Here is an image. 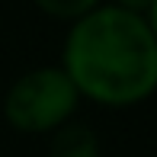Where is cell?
<instances>
[{
  "mask_svg": "<svg viewBox=\"0 0 157 157\" xmlns=\"http://www.w3.org/2000/svg\"><path fill=\"white\" fill-rule=\"evenodd\" d=\"M64 74L99 106H135L157 90V42L141 16L96 6L71 26Z\"/></svg>",
  "mask_w": 157,
  "mask_h": 157,
  "instance_id": "obj_1",
  "label": "cell"
},
{
  "mask_svg": "<svg viewBox=\"0 0 157 157\" xmlns=\"http://www.w3.org/2000/svg\"><path fill=\"white\" fill-rule=\"evenodd\" d=\"M77 99L80 93L64 67H35L10 87L3 99V116L16 132L42 135L67 122L77 109Z\"/></svg>",
  "mask_w": 157,
  "mask_h": 157,
  "instance_id": "obj_2",
  "label": "cell"
},
{
  "mask_svg": "<svg viewBox=\"0 0 157 157\" xmlns=\"http://www.w3.org/2000/svg\"><path fill=\"white\" fill-rule=\"evenodd\" d=\"M48 157H99V141L87 125H61L55 128Z\"/></svg>",
  "mask_w": 157,
  "mask_h": 157,
  "instance_id": "obj_3",
  "label": "cell"
},
{
  "mask_svg": "<svg viewBox=\"0 0 157 157\" xmlns=\"http://www.w3.org/2000/svg\"><path fill=\"white\" fill-rule=\"evenodd\" d=\"M96 3L99 0H35V6L55 19H80L83 13L96 10Z\"/></svg>",
  "mask_w": 157,
  "mask_h": 157,
  "instance_id": "obj_4",
  "label": "cell"
},
{
  "mask_svg": "<svg viewBox=\"0 0 157 157\" xmlns=\"http://www.w3.org/2000/svg\"><path fill=\"white\" fill-rule=\"evenodd\" d=\"M119 6L128 13H135V16H144V10L151 6V0H119Z\"/></svg>",
  "mask_w": 157,
  "mask_h": 157,
  "instance_id": "obj_5",
  "label": "cell"
},
{
  "mask_svg": "<svg viewBox=\"0 0 157 157\" xmlns=\"http://www.w3.org/2000/svg\"><path fill=\"white\" fill-rule=\"evenodd\" d=\"M147 23V29H151V35H154V42H157V0H151V6L144 10V16H141Z\"/></svg>",
  "mask_w": 157,
  "mask_h": 157,
  "instance_id": "obj_6",
  "label": "cell"
}]
</instances>
